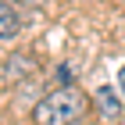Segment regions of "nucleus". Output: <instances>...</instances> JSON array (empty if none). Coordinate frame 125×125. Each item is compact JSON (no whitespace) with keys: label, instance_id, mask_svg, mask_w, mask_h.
Wrapping results in <instances>:
<instances>
[{"label":"nucleus","instance_id":"obj_1","mask_svg":"<svg viewBox=\"0 0 125 125\" xmlns=\"http://www.w3.org/2000/svg\"><path fill=\"white\" fill-rule=\"evenodd\" d=\"M93 111V96L86 89L72 86H54L50 93H43L32 107V125H75Z\"/></svg>","mask_w":125,"mask_h":125},{"label":"nucleus","instance_id":"obj_2","mask_svg":"<svg viewBox=\"0 0 125 125\" xmlns=\"http://www.w3.org/2000/svg\"><path fill=\"white\" fill-rule=\"evenodd\" d=\"M93 107L100 111V118H107V122H118V118H122V100L115 96L111 86H100L93 93Z\"/></svg>","mask_w":125,"mask_h":125},{"label":"nucleus","instance_id":"obj_3","mask_svg":"<svg viewBox=\"0 0 125 125\" xmlns=\"http://www.w3.org/2000/svg\"><path fill=\"white\" fill-rule=\"evenodd\" d=\"M21 29L18 14H14V7H11L7 0H0V43H7V39H14Z\"/></svg>","mask_w":125,"mask_h":125},{"label":"nucleus","instance_id":"obj_4","mask_svg":"<svg viewBox=\"0 0 125 125\" xmlns=\"http://www.w3.org/2000/svg\"><path fill=\"white\" fill-rule=\"evenodd\" d=\"M25 68H32V61H29V57H11V61H7V72H11V79H21V75H29Z\"/></svg>","mask_w":125,"mask_h":125},{"label":"nucleus","instance_id":"obj_5","mask_svg":"<svg viewBox=\"0 0 125 125\" xmlns=\"http://www.w3.org/2000/svg\"><path fill=\"white\" fill-rule=\"evenodd\" d=\"M11 7H43L47 0H7Z\"/></svg>","mask_w":125,"mask_h":125},{"label":"nucleus","instance_id":"obj_6","mask_svg":"<svg viewBox=\"0 0 125 125\" xmlns=\"http://www.w3.org/2000/svg\"><path fill=\"white\" fill-rule=\"evenodd\" d=\"M111 125H125V118H118V122H111Z\"/></svg>","mask_w":125,"mask_h":125},{"label":"nucleus","instance_id":"obj_7","mask_svg":"<svg viewBox=\"0 0 125 125\" xmlns=\"http://www.w3.org/2000/svg\"><path fill=\"white\" fill-rule=\"evenodd\" d=\"M122 4H125V0H122Z\"/></svg>","mask_w":125,"mask_h":125}]
</instances>
